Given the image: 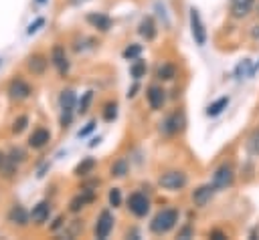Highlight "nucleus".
I'll list each match as a JSON object with an SVG mask.
<instances>
[{
  "mask_svg": "<svg viewBox=\"0 0 259 240\" xmlns=\"http://www.w3.org/2000/svg\"><path fill=\"white\" fill-rule=\"evenodd\" d=\"M14 173H16V161L8 153H2L0 151V175L6 177V179H10Z\"/></svg>",
  "mask_w": 259,
  "mask_h": 240,
  "instance_id": "2eb2a0df",
  "label": "nucleus"
},
{
  "mask_svg": "<svg viewBox=\"0 0 259 240\" xmlns=\"http://www.w3.org/2000/svg\"><path fill=\"white\" fill-rule=\"evenodd\" d=\"M93 129H95V121H89V123H87V127L79 131V137H85V135H87V133H91Z\"/></svg>",
  "mask_w": 259,
  "mask_h": 240,
  "instance_id": "f704fd0d",
  "label": "nucleus"
},
{
  "mask_svg": "<svg viewBox=\"0 0 259 240\" xmlns=\"http://www.w3.org/2000/svg\"><path fill=\"white\" fill-rule=\"evenodd\" d=\"M93 194L91 192H81L79 196H75L73 200H71V212H79L85 204H89V202H93Z\"/></svg>",
  "mask_w": 259,
  "mask_h": 240,
  "instance_id": "aec40b11",
  "label": "nucleus"
},
{
  "mask_svg": "<svg viewBox=\"0 0 259 240\" xmlns=\"http://www.w3.org/2000/svg\"><path fill=\"white\" fill-rule=\"evenodd\" d=\"M156 77H158L160 81H172V79L176 77V67H174V65H170V63H164V65H160V67H158Z\"/></svg>",
  "mask_w": 259,
  "mask_h": 240,
  "instance_id": "4be33fe9",
  "label": "nucleus"
},
{
  "mask_svg": "<svg viewBox=\"0 0 259 240\" xmlns=\"http://www.w3.org/2000/svg\"><path fill=\"white\" fill-rule=\"evenodd\" d=\"M210 238H214V240H221V238H227L223 232H219V230H212L210 232Z\"/></svg>",
  "mask_w": 259,
  "mask_h": 240,
  "instance_id": "e433bc0d",
  "label": "nucleus"
},
{
  "mask_svg": "<svg viewBox=\"0 0 259 240\" xmlns=\"http://www.w3.org/2000/svg\"><path fill=\"white\" fill-rule=\"evenodd\" d=\"M212 192H214L212 186H200V188H196V190L192 192V202H194L198 208H202V206H206V204L210 202Z\"/></svg>",
  "mask_w": 259,
  "mask_h": 240,
  "instance_id": "ddd939ff",
  "label": "nucleus"
},
{
  "mask_svg": "<svg viewBox=\"0 0 259 240\" xmlns=\"http://www.w3.org/2000/svg\"><path fill=\"white\" fill-rule=\"evenodd\" d=\"M49 212H51L49 202H38V204L32 208V212H30V220H32L34 224H42V222L49 220Z\"/></svg>",
  "mask_w": 259,
  "mask_h": 240,
  "instance_id": "dca6fc26",
  "label": "nucleus"
},
{
  "mask_svg": "<svg viewBox=\"0 0 259 240\" xmlns=\"http://www.w3.org/2000/svg\"><path fill=\"white\" fill-rule=\"evenodd\" d=\"M188 177L184 171H166L158 177V184L164 188V190H170V192H176V190H182L186 186Z\"/></svg>",
  "mask_w": 259,
  "mask_h": 240,
  "instance_id": "7ed1b4c3",
  "label": "nucleus"
},
{
  "mask_svg": "<svg viewBox=\"0 0 259 240\" xmlns=\"http://www.w3.org/2000/svg\"><path fill=\"white\" fill-rule=\"evenodd\" d=\"M140 52H142V46H140V44H130V46L123 50V58L134 61V58H138V56H140Z\"/></svg>",
  "mask_w": 259,
  "mask_h": 240,
  "instance_id": "cd10ccee",
  "label": "nucleus"
},
{
  "mask_svg": "<svg viewBox=\"0 0 259 240\" xmlns=\"http://www.w3.org/2000/svg\"><path fill=\"white\" fill-rule=\"evenodd\" d=\"M8 155H10V157H12L14 161H24V157H26V153H24V151H22L20 147H12Z\"/></svg>",
  "mask_w": 259,
  "mask_h": 240,
  "instance_id": "473e14b6",
  "label": "nucleus"
},
{
  "mask_svg": "<svg viewBox=\"0 0 259 240\" xmlns=\"http://www.w3.org/2000/svg\"><path fill=\"white\" fill-rule=\"evenodd\" d=\"M140 34L146 38V40H152L156 36V24L150 16H146L142 22H140Z\"/></svg>",
  "mask_w": 259,
  "mask_h": 240,
  "instance_id": "6ab92c4d",
  "label": "nucleus"
},
{
  "mask_svg": "<svg viewBox=\"0 0 259 240\" xmlns=\"http://www.w3.org/2000/svg\"><path fill=\"white\" fill-rule=\"evenodd\" d=\"M247 149H249V153L259 155V127L253 129L251 135L247 137Z\"/></svg>",
  "mask_w": 259,
  "mask_h": 240,
  "instance_id": "393cba45",
  "label": "nucleus"
},
{
  "mask_svg": "<svg viewBox=\"0 0 259 240\" xmlns=\"http://www.w3.org/2000/svg\"><path fill=\"white\" fill-rule=\"evenodd\" d=\"M178 222V210L174 208H166V210H160L154 220L150 222V230L154 234H166L168 230H172Z\"/></svg>",
  "mask_w": 259,
  "mask_h": 240,
  "instance_id": "f257e3e1",
  "label": "nucleus"
},
{
  "mask_svg": "<svg viewBox=\"0 0 259 240\" xmlns=\"http://www.w3.org/2000/svg\"><path fill=\"white\" fill-rule=\"evenodd\" d=\"M190 30H192L194 42L202 46V44L206 42V30H204L202 18H200V14H198V10H196V8H190Z\"/></svg>",
  "mask_w": 259,
  "mask_h": 240,
  "instance_id": "39448f33",
  "label": "nucleus"
},
{
  "mask_svg": "<svg viewBox=\"0 0 259 240\" xmlns=\"http://www.w3.org/2000/svg\"><path fill=\"white\" fill-rule=\"evenodd\" d=\"M91 99H93V91H87V93L83 95V99L79 101V113H87V109H89V103H91Z\"/></svg>",
  "mask_w": 259,
  "mask_h": 240,
  "instance_id": "7c9ffc66",
  "label": "nucleus"
},
{
  "mask_svg": "<svg viewBox=\"0 0 259 240\" xmlns=\"http://www.w3.org/2000/svg\"><path fill=\"white\" fill-rule=\"evenodd\" d=\"M51 61H53V65L57 67V71H59V75H67V71H69V61H67V54H65V48L61 46V44H55L53 46V50H51Z\"/></svg>",
  "mask_w": 259,
  "mask_h": 240,
  "instance_id": "6e6552de",
  "label": "nucleus"
},
{
  "mask_svg": "<svg viewBox=\"0 0 259 240\" xmlns=\"http://www.w3.org/2000/svg\"><path fill=\"white\" fill-rule=\"evenodd\" d=\"M130 71H132V77L134 79H140V77L146 75V63L140 61V58H134V65L130 67Z\"/></svg>",
  "mask_w": 259,
  "mask_h": 240,
  "instance_id": "a878e982",
  "label": "nucleus"
},
{
  "mask_svg": "<svg viewBox=\"0 0 259 240\" xmlns=\"http://www.w3.org/2000/svg\"><path fill=\"white\" fill-rule=\"evenodd\" d=\"M87 22L89 24H93L95 28H99V30H109L111 28V18L109 16H105V14H95V12H91V14H87Z\"/></svg>",
  "mask_w": 259,
  "mask_h": 240,
  "instance_id": "a211bd4d",
  "label": "nucleus"
},
{
  "mask_svg": "<svg viewBox=\"0 0 259 240\" xmlns=\"http://www.w3.org/2000/svg\"><path fill=\"white\" fill-rule=\"evenodd\" d=\"M26 123H28V117H26V115H20V117L12 123V133H22L24 127H26Z\"/></svg>",
  "mask_w": 259,
  "mask_h": 240,
  "instance_id": "c756f323",
  "label": "nucleus"
},
{
  "mask_svg": "<svg viewBox=\"0 0 259 240\" xmlns=\"http://www.w3.org/2000/svg\"><path fill=\"white\" fill-rule=\"evenodd\" d=\"M59 107H61V125L67 127L73 119V107H75V93L71 89L61 91L59 95Z\"/></svg>",
  "mask_w": 259,
  "mask_h": 240,
  "instance_id": "f03ea898",
  "label": "nucleus"
},
{
  "mask_svg": "<svg viewBox=\"0 0 259 240\" xmlns=\"http://www.w3.org/2000/svg\"><path fill=\"white\" fill-rule=\"evenodd\" d=\"M117 115V103H107L105 109H103V119L105 121H113Z\"/></svg>",
  "mask_w": 259,
  "mask_h": 240,
  "instance_id": "c85d7f7f",
  "label": "nucleus"
},
{
  "mask_svg": "<svg viewBox=\"0 0 259 240\" xmlns=\"http://www.w3.org/2000/svg\"><path fill=\"white\" fill-rule=\"evenodd\" d=\"M30 93H32V91H30V85H28L26 81H22V79H12L10 85H8V95H10V99H14V101H22V99H26Z\"/></svg>",
  "mask_w": 259,
  "mask_h": 240,
  "instance_id": "0eeeda50",
  "label": "nucleus"
},
{
  "mask_svg": "<svg viewBox=\"0 0 259 240\" xmlns=\"http://www.w3.org/2000/svg\"><path fill=\"white\" fill-rule=\"evenodd\" d=\"M127 208H130V212H132L134 216H140V218H142V216H146L148 210H150V200H148L142 192H136V194L130 196Z\"/></svg>",
  "mask_w": 259,
  "mask_h": 240,
  "instance_id": "423d86ee",
  "label": "nucleus"
},
{
  "mask_svg": "<svg viewBox=\"0 0 259 240\" xmlns=\"http://www.w3.org/2000/svg\"><path fill=\"white\" fill-rule=\"evenodd\" d=\"M182 127H184V115H182L180 111H174V113L168 115V117L164 119V123H162V131L168 133V135L178 133Z\"/></svg>",
  "mask_w": 259,
  "mask_h": 240,
  "instance_id": "1a4fd4ad",
  "label": "nucleus"
},
{
  "mask_svg": "<svg viewBox=\"0 0 259 240\" xmlns=\"http://www.w3.org/2000/svg\"><path fill=\"white\" fill-rule=\"evenodd\" d=\"M251 6H253V0H233V14L237 18H243L249 14Z\"/></svg>",
  "mask_w": 259,
  "mask_h": 240,
  "instance_id": "412c9836",
  "label": "nucleus"
},
{
  "mask_svg": "<svg viewBox=\"0 0 259 240\" xmlns=\"http://www.w3.org/2000/svg\"><path fill=\"white\" fill-rule=\"evenodd\" d=\"M164 93H166V91H164L162 87H156V85H152V87L148 89L146 97H148V103H150L152 109H162V105H164V101H166V95H164Z\"/></svg>",
  "mask_w": 259,
  "mask_h": 240,
  "instance_id": "f8f14e48",
  "label": "nucleus"
},
{
  "mask_svg": "<svg viewBox=\"0 0 259 240\" xmlns=\"http://www.w3.org/2000/svg\"><path fill=\"white\" fill-rule=\"evenodd\" d=\"M233 179H235L233 165L231 163H223L221 167H217V171L212 175V188L214 190H227V188L233 186Z\"/></svg>",
  "mask_w": 259,
  "mask_h": 240,
  "instance_id": "20e7f679",
  "label": "nucleus"
},
{
  "mask_svg": "<svg viewBox=\"0 0 259 240\" xmlns=\"http://www.w3.org/2000/svg\"><path fill=\"white\" fill-rule=\"evenodd\" d=\"M186 236H190V228H184V230L178 234V238H186Z\"/></svg>",
  "mask_w": 259,
  "mask_h": 240,
  "instance_id": "4c0bfd02",
  "label": "nucleus"
},
{
  "mask_svg": "<svg viewBox=\"0 0 259 240\" xmlns=\"http://www.w3.org/2000/svg\"><path fill=\"white\" fill-rule=\"evenodd\" d=\"M61 224H63V218H57V222H55V224H53V230H57V228H59V226H61Z\"/></svg>",
  "mask_w": 259,
  "mask_h": 240,
  "instance_id": "58836bf2",
  "label": "nucleus"
},
{
  "mask_svg": "<svg viewBox=\"0 0 259 240\" xmlns=\"http://www.w3.org/2000/svg\"><path fill=\"white\" fill-rule=\"evenodd\" d=\"M227 105H229V97H221V99H217L214 103H210V105L206 107V115L214 117V115L223 113V109H227Z\"/></svg>",
  "mask_w": 259,
  "mask_h": 240,
  "instance_id": "5701e85b",
  "label": "nucleus"
},
{
  "mask_svg": "<svg viewBox=\"0 0 259 240\" xmlns=\"http://www.w3.org/2000/svg\"><path fill=\"white\" fill-rule=\"evenodd\" d=\"M109 204H111L113 208H117V206L121 204V192H119L117 188H113V190L109 192Z\"/></svg>",
  "mask_w": 259,
  "mask_h": 240,
  "instance_id": "2f4dec72",
  "label": "nucleus"
},
{
  "mask_svg": "<svg viewBox=\"0 0 259 240\" xmlns=\"http://www.w3.org/2000/svg\"><path fill=\"white\" fill-rule=\"evenodd\" d=\"M42 24H45V18H36V20L28 26V30H26V32H28V34H32V32H36V30H38V26H42Z\"/></svg>",
  "mask_w": 259,
  "mask_h": 240,
  "instance_id": "72a5a7b5",
  "label": "nucleus"
},
{
  "mask_svg": "<svg viewBox=\"0 0 259 240\" xmlns=\"http://www.w3.org/2000/svg\"><path fill=\"white\" fill-rule=\"evenodd\" d=\"M125 173H127V161H125V159H117V161L111 165V175L123 177Z\"/></svg>",
  "mask_w": 259,
  "mask_h": 240,
  "instance_id": "bb28decb",
  "label": "nucleus"
},
{
  "mask_svg": "<svg viewBox=\"0 0 259 240\" xmlns=\"http://www.w3.org/2000/svg\"><path fill=\"white\" fill-rule=\"evenodd\" d=\"M247 67H249V61H247V58H245L243 63H239V67H237V71H235V73H237V77L241 75V71L245 73V71H247Z\"/></svg>",
  "mask_w": 259,
  "mask_h": 240,
  "instance_id": "c9c22d12",
  "label": "nucleus"
},
{
  "mask_svg": "<svg viewBox=\"0 0 259 240\" xmlns=\"http://www.w3.org/2000/svg\"><path fill=\"white\" fill-rule=\"evenodd\" d=\"M8 220H10L12 224H18V226H26V224H28V214H26V210H24L22 206L14 204V206L10 208V212H8Z\"/></svg>",
  "mask_w": 259,
  "mask_h": 240,
  "instance_id": "f3484780",
  "label": "nucleus"
},
{
  "mask_svg": "<svg viewBox=\"0 0 259 240\" xmlns=\"http://www.w3.org/2000/svg\"><path fill=\"white\" fill-rule=\"evenodd\" d=\"M111 228H113V216L105 210V212H101L99 218H97V224H95V236H97V238H107L109 232H111Z\"/></svg>",
  "mask_w": 259,
  "mask_h": 240,
  "instance_id": "9d476101",
  "label": "nucleus"
},
{
  "mask_svg": "<svg viewBox=\"0 0 259 240\" xmlns=\"http://www.w3.org/2000/svg\"><path fill=\"white\" fill-rule=\"evenodd\" d=\"M93 167H95V159H93V157H85V159L75 167V173H77V175H89V173L93 171Z\"/></svg>",
  "mask_w": 259,
  "mask_h": 240,
  "instance_id": "b1692460",
  "label": "nucleus"
},
{
  "mask_svg": "<svg viewBox=\"0 0 259 240\" xmlns=\"http://www.w3.org/2000/svg\"><path fill=\"white\" fill-rule=\"evenodd\" d=\"M47 65H49V61H47V56H42V54H32V56H28V61H26V67H28V71H30L32 75H42V73L47 71Z\"/></svg>",
  "mask_w": 259,
  "mask_h": 240,
  "instance_id": "4468645a",
  "label": "nucleus"
},
{
  "mask_svg": "<svg viewBox=\"0 0 259 240\" xmlns=\"http://www.w3.org/2000/svg\"><path fill=\"white\" fill-rule=\"evenodd\" d=\"M49 141H51V133H49V129H45V127L34 129L32 135L28 137V145H30L32 149H40V147H45Z\"/></svg>",
  "mask_w": 259,
  "mask_h": 240,
  "instance_id": "9b49d317",
  "label": "nucleus"
}]
</instances>
